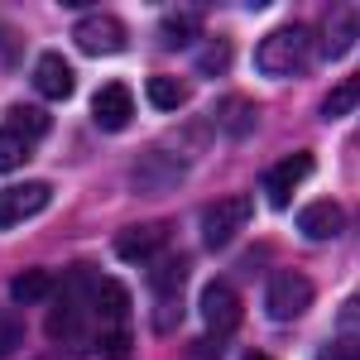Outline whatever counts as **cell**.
<instances>
[{"instance_id":"obj_1","label":"cell","mask_w":360,"mask_h":360,"mask_svg":"<svg viewBox=\"0 0 360 360\" xmlns=\"http://www.w3.org/2000/svg\"><path fill=\"white\" fill-rule=\"evenodd\" d=\"M96 269L91 264H72L63 283H53L58 303L49 312V336L63 346H86L91 341V293H96Z\"/></svg>"},{"instance_id":"obj_2","label":"cell","mask_w":360,"mask_h":360,"mask_svg":"<svg viewBox=\"0 0 360 360\" xmlns=\"http://www.w3.org/2000/svg\"><path fill=\"white\" fill-rule=\"evenodd\" d=\"M307 53H312L307 25H278L269 39H259L255 68L264 77H298V72H307Z\"/></svg>"},{"instance_id":"obj_3","label":"cell","mask_w":360,"mask_h":360,"mask_svg":"<svg viewBox=\"0 0 360 360\" xmlns=\"http://www.w3.org/2000/svg\"><path fill=\"white\" fill-rule=\"evenodd\" d=\"M193 274V259L188 255H173L164 259L154 278H149V298H154V332L168 336L178 322H183V278Z\"/></svg>"},{"instance_id":"obj_4","label":"cell","mask_w":360,"mask_h":360,"mask_svg":"<svg viewBox=\"0 0 360 360\" xmlns=\"http://www.w3.org/2000/svg\"><path fill=\"white\" fill-rule=\"evenodd\" d=\"M197 312H202V322H207V336H217V341H231V336L240 332V322H245V303H240V293H236L226 278H212V283L202 288Z\"/></svg>"},{"instance_id":"obj_5","label":"cell","mask_w":360,"mask_h":360,"mask_svg":"<svg viewBox=\"0 0 360 360\" xmlns=\"http://www.w3.org/2000/svg\"><path fill=\"white\" fill-rule=\"evenodd\" d=\"M317 298V288H312V278L298 274V269H278L269 283H264V312H269V322H293V317H303L307 307Z\"/></svg>"},{"instance_id":"obj_6","label":"cell","mask_w":360,"mask_h":360,"mask_svg":"<svg viewBox=\"0 0 360 360\" xmlns=\"http://www.w3.org/2000/svg\"><path fill=\"white\" fill-rule=\"evenodd\" d=\"M168 240H173V226L168 221H135V226H125V231H115V259H125V264H154L168 250Z\"/></svg>"},{"instance_id":"obj_7","label":"cell","mask_w":360,"mask_h":360,"mask_svg":"<svg viewBox=\"0 0 360 360\" xmlns=\"http://www.w3.org/2000/svg\"><path fill=\"white\" fill-rule=\"evenodd\" d=\"M312 168H317V164H312V154L298 149V154H288V159H278L274 168L259 173V193L269 197L274 212H283V207H293V193H298L303 178H312Z\"/></svg>"},{"instance_id":"obj_8","label":"cell","mask_w":360,"mask_h":360,"mask_svg":"<svg viewBox=\"0 0 360 360\" xmlns=\"http://www.w3.org/2000/svg\"><path fill=\"white\" fill-rule=\"evenodd\" d=\"M72 39H77V49L91 58H111L120 53L125 44H130V29L120 25L115 15H106V10H96V15H82L77 25H72Z\"/></svg>"},{"instance_id":"obj_9","label":"cell","mask_w":360,"mask_h":360,"mask_svg":"<svg viewBox=\"0 0 360 360\" xmlns=\"http://www.w3.org/2000/svg\"><path fill=\"white\" fill-rule=\"evenodd\" d=\"M245 221H250V202L245 197H221V202H212V207L202 212V245L207 250H226L236 236H240Z\"/></svg>"},{"instance_id":"obj_10","label":"cell","mask_w":360,"mask_h":360,"mask_svg":"<svg viewBox=\"0 0 360 360\" xmlns=\"http://www.w3.org/2000/svg\"><path fill=\"white\" fill-rule=\"evenodd\" d=\"M91 120H96V130H130V120H135V96H130V86L125 82H101L91 91Z\"/></svg>"},{"instance_id":"obj_11","label":"cell","mask_w":360,"mask_h":360,"mask_svg":"<svg viewBox=\"0 0 360 360\" xmlns=\"http://www.w3.org/2000/svg\"><path fill=\"white\" fill-rule=\"evenodd\" d=\"M49 202H53V188H49V183H15V188H5V193H0V231L39 217Z\"/></svg>"},{"instance_id":"obj_12","label":"cell","mask_w":360,"mask_h":360,"mask_svg":"<svg viewBox=\"0 0 360 360\" xmlns=\"http://www.w3.org/2000/svg\"><path fill=\"white\" fill-rule=\"evenodd\" d=\"M346 231V207L332 202V197H317L298 212V236L303 240H336Z\"/></svg>"},{"instance_id":"obj_13","label":"cell","mask_w":360,"mask_h":360,"mask_svg":"<svg viewBox=\"0 0 360 360\" xmlns=\"http://www.w3.org/2000/svg\"><path fill=\"white\" fill-rule=\"evenodd\" d=\"M72 63L58 53V49H44L39 63H34V91L39 96H49V101H68L72 96Z\"/></svg>"},{"instance_id":"obj_14","label":"cell","mask_w":360,"mask_h":360,"mask_svg":"<svg viewBox=\"0 0 360 360\" xmlns=\"http://www.w3.org/2000/svg\"><path fill=\"white\" fill-rule=\"evenodd\" d=\"M217 125H221L226 139H250L259 130V106L250 96H240V91H231V96L217 101Z\"/></svg>"},{"instance_id":"obj_15","label":"cell","mask_w":360,"mask_h":360,"mask_svg":"<svg viewBox=\"0 0 360 360\" xmlns=\"http://www.w3.org/2000/svg\"><path fill=\"white\" fill-rule=\"evenodd\" d=\"M197 34H202V10H188V5H178V10H168L164 20H159V44H164L168 53H183V49H193Z\"/></svg>"},{"instance_id":"obj_16","label":"cell","mask_w":360,"mask_h":360,"mask_svg":"<svg viewBox=\"0 0 360 360\" xmlns=\"http://www.w3.org/2000/svg\"><path fill=\"white\" fill-rule=\"evenodd\" d=\"M351 49H356V10L336 5L327 10V25H322V58H346Z\"/></svg>"},{"instance_id":"obj_17","label":"cell","mask_w":360,"mask_h":360,"mask_svg":"<svg viewBox=\"0 0 360 360\" xmlns=\"http://www.w3.org/2000/svg\"><path fill=\"white\" fill-rule=\"evenodd\" d=\"M5 130H15V135H20L29 149H34L39 139H49V130H53V115L44 111V106H29V101H20V106H10V111H5Z\"/></svg>"},{"instance_id":"obj_18","label":"cell","mask_w":360,"mask_h":360,"mask_svg":"<svg viewBox=\"0 0 360 360\" xmlns=\"http://www.w3.org/2000/svg\"><path fill=\"white\" fill-rule=\"evenodd\" d=\"M193 63H197L202 77H221V72H231V63H236V44H231V34H212V39L193 53Z\"/></svg>"},{"instance_id":"obj_19","label":"cell","mask_w":360,"mask_h":360,"mask_svg":"<svg viewBox=\"0 0 360 360\" xmlns=\"http://www.w3.org/2000/svg\"><path fill=\"white\" fill-rule=\"evenodd\" d=\"M144 96H149V106H154V111H178V106H188V96H193V91H188L183 77H164V72H159V77H149V82H144Z\"/></svg>"},{"instance_id":"obj_20","label":"cell","mask_w":360,"mask_h":360,"mask_svg":"<svg viewBox=\"0 0 360 360\" xmlns=\"http://www.w3.org/2000/svg\"><path fill=\"white\" fill-rule=\"evenodd\" d=\"M10 298H15V303H44V298H53V274H49V269H25V274H15Z\"/></svg>"},{"instance_id":"obj_21","label":"cell","mask_w":360,"mask_h":360,"mask_svg":"<svg viewBox=\"0 0 360 360\" xmlns=\"http://www.w3.org/2000/svg\"><path fill=\"white\" fill-rule=\"evenodd\" d=\"M356 101H360V77H346V82L332 86V96L322 101V115H327V120H341V115L356 111Z\"/></svg>"},{"instance_id":"obj_22","label":"cell","mask_w":360,"mask_h":360,"mask_svg":"<svg viewBox=\"0 0 360 360\" xmlns=\"http://www.w3.org/2000/svg\"><path fill=\"white\" fill-rule=\"evenodd\" d=\"M29 164V144L15 130H0V173H15Z\"/></svg>"},{"instance_id":"obj_23","label":"cell","mask_w":360,"mask_h":360,"mask_svg":"<svg viewBox=\"0 0 360 360\" xmlns=\"http://www.w3.org/2000/svg\"><path fill=\"white\" fill-rule=\"evenodd\" d=\"M20 341V317H10V312H0V351H10Z\"/></svg>"},{"instance_id":"obj_24","label":"cell","mask_w":360,"mask_h":360,"mask_svg":"<svg viewBox=\"0 0 360 360\" xmlns=\"http://www.w3.org/2000/svg\"><path fill=\"white\" fill-rule=\"evenodd\" d=\"M317 360H356V346H351V341H327V346L317 351Z\"/></svg>"},{"instance_id":"obj_25","label":"cell","mask_w":360,"mask_h":360,"mask_svg":"<svg viewBox=\"0 0 360 360\" xmlns=\"http://www.w3.org/2000/svg\"><path fill=\"white\" fill-rule=\"evenodd\" d=\"M356 312H360V298H346V307H341V332H346V341H356Z\"/></svg>"},{"instance_id":"obj_26","label":"cell","mask_w":360,"mask_h":360,"mask_svg":"<svg viewBox=\"0 0 360 360\" xmlns=\"http://www.w3.org/2000/svg\"><path fill=\"white\" fill-rule=\"evenodd\" d=\"M240 360H269V356H264V351H245Z\"/></svg>"}]
</instances>
